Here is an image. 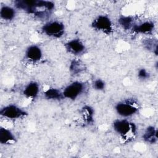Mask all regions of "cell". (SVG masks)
Returning a JSON list of instances; mask_svg holds the SVG:
<instances>
[{
  "label": "cell",
  "instance_id": "obj_1",
  "mask_svg": "<svg viewBox=\"0 0 158 158\" xmlns=\"http://www.w3.org/2000/svg\"><path fill=\"white\" fill-rule=\"evenodd\" d=\"M112 128L114 131L125 140L134 137L137 132L135 123L125 118L115 120L112 123Z\"/></svg>",
  "mask_w": 158,
  "mask_h": 158
},
{
  "label": "cell",
  "instance_id": "obj_2",
  "mask_svg": "<svg viewBox=\"0 0 158 158\" xmlns=\"http://www.w3.org/2000/svg\"><path fill=\"white\" fill-rule=\"evenodd\" d=\"M115 110L122 118L130 117L138 112V103L134 99H126L115 104Z\"/></svg>",
  "mask_w": 158,
  "mask_h": 158
},
{
  "label": "cell",
  "instance_id": "obj_3",
  "mask_svg": "<svg viewBox=\"0 0 158 158\" xmlns=\"http://www.w3.org/2000/svg\"><path fill=\"white\" fill-rule=\"evenodd\" d=\"M41 32L46 36L52 38H62L65 30V25L59 20H50L46 22L41 28Z\"/></svg>",
  "mask_w": 158,
  "mask_h": 158
},
{
  "label": "cell",
  "instance_id": "obj_4",
  "mask_svg": "<svg viewBox=\"0 0 158 158\" xmlns=\"http://www.w3.org/2000/svg\"><path fill=\"white\" fill-rule=\"evenodd\" d=\"M86 89V84L80 81H74L67 85L62 90L64 98L74 101L82 95Z\"/></svg>",
  "mask_w": 158,
  "mask_h": 158
},
{
  "label": "cell",
  "instance_id": "obj_5",
  "mask_svg": "<svg viewBox=\"0 0 158 158\" xmlns=\"http://www.w3.org/2000/svg\"><path fill=\"white\" fill-rule=\"evenodd\" d=\"M0 115L7 119L17 120L26 117L28 112L15 104H9L1 109Z\"/></svg>",
  "mask_w": 158,
  "mask_h": 158
},
{
  "label": "cell",
  "instance_id": "obj_6",
  "mask_svg": "<svg viewBox=\"0 0 158 158\" xmlns=\"http://www.w3.org/2000/svg\"><path fill=\"white\" fill-rule=\"evenodd\" d=\"M91 27L98 31L106 35H110L114 30L113 23L111 19L106 15H99L93 19Z\"/></svg>",
  "mask_w": 158,
  "mask_h": 158
},
{
  "label": "cell",
  "instance_id": "obj_7",
  "mask_svg": "<svg viewBox=\"0 0 158 158\" xmlns=\"http://www.w3.org/2000/svg\"><path fill=\"white\" fill-rule=\"evenodd\" d=\"M66 51L76 56L84 54L86 51V48L84 43L79 38H73L67 41L64 44Z\"/></svg>",
  "mask_w": 158,
  "mask_h": 158
},
{
  "label": "cell",
  "instance_id": "obj_8",
  "mask_svg": "<svg viewBox=\"0 0 158 158\" xmlns=\"http://www.w3.org/2000/svg\"><path fill=\"white\" fill-rule=\"evenodd\" d=\"M42 57V49L36 44H31L28 46L25 51V58L31 62H38L41 60Z\"/></svg>",
  "mask_w": 158,
  "mask_h": 158
},
{
  "label": "cell",
  "instance_id": "obj_9",
  "mask_svg": "<svg viewBox=\"0 0 158 158\" xmlns=\"http://www.w3.org/2000/svg\"><path fill=\"white\" fill-rule=\"evenodd\" d=\"M40 91V86L39 83L35 81H31L25 86L22 91V94L28 99H35L38 97Z\"/></svg>",
  "mask_w": 158,
  "mask_h": 158
},
{
  "label": "cell",
  "instance_id": "obj_10",
  "mask_svg": "<svg viewBox=\"0 0 158 158\" xmlns=\"http://www.w3.org/2000/svg\"><path fill=\"white\" fill-rule=\"evenodd\" d=\"M155 25L153 22L146 20L139 23H135L131 28V30L138 34L149 35L154 30Z\"/></svg>",
  "mask_w": 158,
  "mask_h": 158
},
{
  "label": "cell",
  "instance_id": "obj_11",
  "mask_svg": "<svg viewBox=\"0 0 158 158\" xmlns=\"http://www.w3.org/2000/svg\"><path fill=\"white\" fill-rule=\"evenodd\" d=\"M17 139L14 133L9 129L0 127V143L2 145H9L16 142Z\"/></svg>",
  "mask_w": 158,
  "mask_h": 158
},
{
  "label": "cell",
  "instance_id": "obj_12",
  "mask_svg": "<svg viewBox=\"0 0 158 158\" xmlns=\"http://www.w3.org/2000/svg\"><path fill=\"white\" fill-rule=\"evenodd\" d=\"M157 129L152 125L148 126L142 135L143 141L149 144H156L158 140Z\"/></svg>",
  "mask_w": 158,
  "mask_h": 158
},
{
  "label": "cell",
  "instance_id": "obj_13",
  "mask_svg": "<svg viewBox=\"0 0 158 158\" xmlns=\"http://www.w3.org/2000/svg\"><path fill=\"white\" fill-rule=\"evenodd\" d=\"M16 15V9L8 5H2L0 8L1 19L4 21H11Z\"/></svg>",
  "mask_w": 158,
  "mask_h": 158
},
{
  "label": "cell",
  "instance_id": "obj_14",
  "mask_svg": "<svg viewBox=\"0 0 158 158\" xmlns=\"http://www.w3.org/2000/svg\"><path fill=\"white\" fill-rule=\"evenodd\" d=\"M45 99L52 101H60L64 99L62 90L56 88H49L43 93Z\"/></svg>",
  "mask_w": 158,
  "mask_h": 158
},
{
  "label": "cell",
  "instance_id": "obj_15",
  "mask_svg": "<svg viewBox=\"0 0 158 158\" xmlns=\"http://www.w3.org/2000/svg\"><path fill=\"white\" fill-rule=\"evenodd\" d=\"M81 112L84 121L87 124H90L93 122L94 110L92 107L88 105H85L81 108Z\"/></svg>",
  "mask_w": 158,
  "mask_h": 158
},
{
  "label": "cell",
  "instance_id": "obj_16",
  "mask_svg": "<svg viewBox=\"0 0 158 158\" xmlns=\"http://www.w3.org/2000/svg\"><path fill=\"white\" fill-rule=\"evenodd\" d=\"M143 45L146 50L154 53L156 56H157L158 42L157 39L151 38L144 39L143 41Z\"/></svg>",
  "mask_w": 158,
  "mask_h": 158
},
{
  "label": "cell",
  "instance_id": "obj_17",
  "mask_svg": "<svg viewBox=\"0 0 158 158\" xmlns=\"http://www.w3.org/2000/svg\"><path fill=\"white\" fill-rule=\"evenodd\" d=\"M84 64L80 60L73 59L70 63L69 70L72 75H77L80 73L85 69Z\"/></svg>",
  "mask_w": 158,
  "mask_h": 158
},
{
  "label": "cell",
  "instance_id": "obj_18",
  "mask_svg": "<svg viewBox=\"0 0 158 158\" xmlns=\"http://www.w3.org/2000/svg\"><path fill=\"white\" fill-rule=\"evenodd\" d=\"M118 23L119 25L124 30H131L135 22L134 19L131 16H122L118 19Z\"/></svg>",
  "mask_w": 158,
  "mask_h": 158
},
{
  "label": "cell",
  "instance_id": "obj_19",
  "mask_svg": "<svg viewBox=\"0 0 158 158\" xmlns=\"http://www.w3.org/2000/svg\"><path fill=\"white\" fill-rule=\"evenodd\" d=\"M105 81L100 78H97L94 80L92 83V86L94 89L96 91H103L106 88Z\"/></svg>",
  "mask_w": 158,
  "mask_h": 158
},
{
  "label": "cell",
  "instance_id": "obj_20",
  "mask_svg": "<svg viewBox=\"0 0 158 158\" xmlns=\"http://www.w3.org/2000/svg\"><path fill=\"white\" fill-rule=\"evenodd\" d=\"M150 73L144 68H141L138 70L137 77L141 80H147L150 78Z\"/></svg>",
  "mask_w": 158,
  "mask_h": 158
}]
</instances>
